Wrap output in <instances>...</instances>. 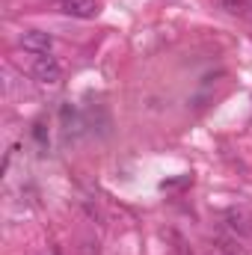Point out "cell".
I'll use <instances>...</instances> for the list:
<instances>
[{"mask_svg": "<svg viewBox=\"0 0 252 255\" xmlns=\"http://www.w3.org/2000/svg\"><path fill=\"white\" fill-rule=\"evenodd\" d=\"M30 74H33V80H39L45 86H57L63 80V65L57 63L51 54L48 57H36L33 65H30Z\"/></svg>", "mask_w": 252, "mask_h": 255, "instance_id": "cell-1", "label": "cell"}, {"mask_svg": "<svg viewBox=\"0 0 252 255\" xmlns=\"http://www.w3.org/2000/svg\"><path fill=\"white\" fill-rule=\"evenodd\" d=\"M223 223H226V229H229L235 238L252 241V214L247 208H229V211L223 214Z\"/></svg>", "mask_w": 252, "mask_h": 255, "instance_id": "cell-2", "label": "cell"}, {"mask_svg": "<svg viewBox=\"0 0 252 255\" xmlns=\"http://www.w3.org/2000/svg\"><path fill=\"white\" fill-rule=\"evenodd\" d=\"M21 48L30 51V54H36V57H48L51 48H54V36L45 33V30H24V36H21Z\"/></svg>", "mask_w": 252, "mask_h": 255, "instance_id": "cell-3", "label": "cell"}, {"mask_svg": "<svg viewBox=\"0 0 252 255\" xmlns=\"http://www.w3.org/2000/svg\"><path fill=\"white\" fill-rule=\"evenodd\" d=\"M86 128L92 130V133H98V136H110V128H113V122H110V113H107V107L104 104H92L89 110H86Z\"/></svg>", "mask_w": 252, "mask_h": 255, "instance_id": "cell-4", "label": "cell"}, {"mask_svg": "<svg viewBox=\"0 0 252 255\" xmlns=\"http://www.w3.org/2000/svg\"><path fill=\"white\" fill-rule=\"evenodd\" d=\"M60 119H63V133L68 136V139H77V136L83 133V128H86V119H83L71 104H63Z\"/></svg>", "mask_w": 252, "mask_h": 255, "instance_id": "cell-5", "label": "cell"}, {"mask_svg": "<svg viewBox=\"0 0 252 255\" xmlns=\"http://www.w3.org/2000/svg\"><path fill=\"white\" fill-rule=\"evenodd\" d=\"M60 9L71 18H95L98 0H60Z\"/></svg>", "mask_w": 252, "mask_h": 255, "instance_id": "cell-6", "label": "cell"}, {"mask_svg": "<svg viewBox=\"0 0 252 255\" xmlns=\"http://www.w3.org/2000/svg\"><path fill=\"white\" fill-rule=\"evenodd\" d=\"M214 241H217V253L220 255H250V250L241 247V241L235 235H217Z\"/></svg>", "mask_w": 252, "mask_h": 255, "instance_id": "cell-7", "label": "cell"}, {"mask_svg": "<svg viewBox=\"0 0 252 255\" xmlns=\"http://www.w3.org/2000/svg\"><path fill=\"white\" fill-rule=\"evenodd\" d=\"M220 6H223L226 12H232V15H238V12H244V9L250 6V0H220Z\"/></svg>", "mask_w": 252, "mask_h": 255, "instance_id": "cell-8", "label": "cell"}, {"mask_svg": "<svg viewBox=\"0 0 252 255\" xmlns=\"http://www.w3.org/2000/svg\"><path fill=\"white\" fill-rule=\"evenodd\" d=\"M77 253L80 255H98V244H95V241H80Z\"/></svg>", "mask_w": 252, "mask_h": 255, "instance_id": "cell-9", "label": "cell"}, {"mask_svg": "<svg viewBox=\"0 0 252 255\" xmlns=\"http://www.w3.org/2000/svg\"><path fill=\"white\" fill-rule=\"evenodd\" d=\"M250 9H252V0H250Z\"/></svg>", "mask_w": 252, "mask_h": 255, "instance_id": "cell-10", "label": "cell"}]
</instances>
